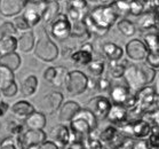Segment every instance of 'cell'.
<instances>
[{
	"instance_id": "1",
	"label": "cell",
	"mask_w": 159,
	"mask_h": 149,
	"mask_svg": "<svg viewBox=\"0 0 159 149\" xmlns=\"http://www.w3.org/2000/svg\"><path fill=\"white\" fill-rule=\"evenodd\" d=\"M118 17L116 9L112 6V1H110L108 5H98L88 12L84 22L92 36L103 37L117 22Z\"/></svg>"
},
{
	"instance_id": "2",
	"label": "cell",
	"mask_w": 159,
	"mask_h": 149,
	"mask_svg": "<svg viewBox=\"0 0 159 149\" xmlns=\"http://www.w3.org/2000/svg\"><path fill=\"white\" fill-rule=\"evenodd\" d=\"M156 75L157 70L150 68L145 62L132 63L127 67L123 79L130 91L136 94L143 87L151 85L155 81Z\"/></svg>"
},
{
	"instance_id": "3",
	"label": "cell",
	"mask_w": 159,
	"mask_h": 149,
	"mask_svg": "<svg viewBox=\"0 0 159 149\" xmlns=\"http://www.w3.org/2000/svg\"><path fill=\"white\" fill-rule=\"evenodd\" d=\"M98 118L87 108H81L70 123V131L72 133V140L83 141L84 139L93 134L98 127ZM71 140V141H72Z\"/></svg>"
},
{
	"instance_id": "4",
	"label": "cell",
	"mask_w": 159,
	"mask_h": 149,
	"mask_svg": "<svg viewBox=\"0 0 159 149\" xmlns=\"http://www.w3.org/2000/svg\"><path fill=\"white\" fill-rule=\"evenodd\" d=\"M34 55L43 62H53L58 58L60 49L57 45L52 40L46 29L43 28L39 39L37 40L34 47Z\"/></svg>"
},
{
	"instance_id": "5",
	"label": "cell",
	"mask_w": 159,
	"mask_h": 149,
	"mask_svg": "<svg viewBox=\"0 0 159 149\" xmlns=\"http://www.w3.org/2000/svg\"><path fill=\"white\" fill-rule=\"evenodd\" d=\"M109 99L112 105H121L128 111L135 108L136 105V95L130 91L126 84H116L112 85L109 92Z\"/></svg>"
},
{
	"instance_id": "6",
	"label": "cell",
	"mask_w": 159,
	"mask_h": 149,
	"mask_svg": "<svg viewBox=\"0 0 159 149\" xmlns=\"http://www.w3.org/2000/svg\"><path fill=\"white\" fill-rule=\"evenodd\" d=\"M88 80L89 77L86 73H84L80 70H72L68 73L64 87L69 95L77 96L88 90Z\"/></svg>"
},
{
	"instance_id": "7",
	"label": "cell",
	"mask_w": 159,
	"mask_h": 149,
	"mask_svg": "<svg viewBox=\"0 0 159 149\" xmlns=\"http://www.w3.org/2000/svg\"><path fill=\"white\" fill-rule=\"evenodd\" d=\"M71 31H72V23L70 22L68 15L63 13L58 15L48 28V32L52 38H54L57 41H65L71 38Z\"/></svg>"
},
{
	"instance_id": "8",
	"label": "cell",
	"mask_w": 159,
	"mask_h": 149,
	"mask_svg": "<svg viewBox=\"0 0 159 149\" xmlns=\"http://www.w3.org/2000/svg\"><path fill=\"white\" fill-rule=\"evenodd\" d=\"M47 8V1L39 0V1H28L22 16L25 18L31 28L37 26L40 22H43V13Z\"/></svg>"
},
{
	"instance_id": "9",
	"label": "cell",
	"mask_w": 159,
	"mask_h": 149,
	"mask_svg": "<svg viewBox=\"0 0 159 149\" xmlns=\"http://www.w3.org/2000/svg\"><path fill=\"white\" fill-rule=\"evenodd\" d=\"M111 107L112 103L110 101V99L104 96V95H96V96H93L90 100L87 101L85 108L90 110L96 116L98 119H105Z\"/></svg>"
},
{
	"instance_id": "10",
	"label": "cell",
	"mask_w": 159,
	"mask_h": 149,
	"mask_svg": "<svg viewBox=\"0 0 159 149\" xmlns=\"http://www.w3.org/2000/svg\"><path fill=\"white\" fill-rule=\"evenodd\" d=\"M98 139L102 142L104 149H116L123 145L125 137L121 135L118 127L109 125L100 133Z\"/></svg>"
},
{
	"instance_id": "11",
	"label": "cell",
	"mask_w": 159,
	"mask_h": 149,
	"mask_svg": "<svg viewBox=\"0 0 159 149\" xmlns=\"http://www.w3.org/2000/svg\"><path fill=\"white\" fill-rule=\"evenodd\" d=\"M64 96L61 92H51L40 100V111L45 115H53L60 110L64 103Z\"/></svg>"
},
{
	"instance_id": "12",
	"label": "cell",
	"mask_w": 159,
	"mask_h": 149,
	"mask_svg": "<svg viewBox=\"0 0 159 149\" xmlns=\"http://www.w3.org/2000/svg\"><path fill=\"white\" fill-rule=\"evenodd\" d=\"M125 53L127 58L135 62H142L145 61V58L148 56L149 49L141 39H132L125 46Z\"/></svg>"
},
{
	"instance_id": "13",
	"label": "cell",
	"mask_w": 159,
	"mask_h": 149,
	"mask_svg": "<svg viewBox=\"0 0 159 149\" xmlns=\"http://www.w3.org/2000/svg\"><path fill=\"white\" fill-rule=\"evenodd\" d=\"M51 141H53L58 148H66L72 140V133L70 131V127L65 124H57L49 132Z\"/></svg>"
},
{
	"instance_id": "14",
	"label": "cell",
	"mask_w": 159,
	"mask_h": 149,
	"mask_svg": "<svg viewBox=\"0 0 159 149\" xmlns=\"http://www.w3.org/2000/svg\"><path fill=\"white\" fill-rule=\"evenodd\" d=\"M18 138L24 149L32 146L41 145L45 141H47V134L43 132V130H25Z\"/></svg>"
},
{
	"instance_id": "15",
	"label": "cell",
	"mask_w": 159,
	"mask_h": 149,
	"mask_svg": "<svg viewBox=\"0 0 159 149\" xmlns=\"http://www.w3.org/2000/svg\"><path fill=\"white\" fill-rule=\"evenodd\" d=\"M26 0H0V14L5 17H11L24 11Z\"/></svg>"
},
{
	"instance_id": "16",
	"label": "cell",
	"mask_w": 159,
	"mask_h": 149,
	"mask_svg": "<svg viewBox=\"0 0 159 149\" xmlns=\"http://www.w3.org/2000/svg\"><path fill=\"white\" fill-rule=\"evenodd\" d=\"M81 109V107L78 102L76 101H66L64 102L62 107L58 110V120L61 122V124H66L71 123L73 118L76 117L78 111Z\"/></svg>"
},
{
	"instance_id": "17",
	"label": "cell",
	"mask_w": 159,
	"mask_h": 149,
	"mask_svg": "<svg viewBox=\"0 0 159 149\" xmlns=\"http://www.w3.org/2000/svg\"><path fill=\"white\" fill-rule=\"evenodd\" d=\"M105 119L113 126H120L123 124L127 123L128 120V110L121 105H112L111 109L109 111L108 116Z\"/></svg>"
},
{
	"instance_id": "18",
	"label": "cell",
	"mask_w": 159,
	"mask_h": 149,
	"mask_svg": "<svg viewBox=\"0 0 159 149\" xmlns=\"http://www.w3.org/2000/svg\"><path fill=\"white\" fill-rule=\"evenodd\" d=\"M36 111L32 103L25 100H20V101L15 102L14 105L11 107V115L16 118V119H24L25 120L28 117Z\"/></svg>"
},
{
	"instance_id": "19",
	"label": "cell",
	"mask_w": 159,
	"mask_h": 149,
	"mask_svg": "<svg viewBox=\"0 0 159 149\" xmlns=\"http://www.w3.org/2000/svg\"><path fill=\"white\" fill-rule=\"evenodd\" d=\"M36 36L32 30L23 32L17 38V49L22 53H30L31 51H34L36 47Z\"/></svg>"
},
{
	"instance_id": "20",
	"label": "cell",
	"mask_w": 159,
	"mask_h": 149,
	"mask_svg": "<svg viewBox=\"0 0 159 149\" xmlns=\"http://www.w3.org/2000/svg\"><path fill=\"white\" fill-rule=\"evenodd\" d=\"M101 52L103 56L105 58H108L109 62L110 61H119L124 56L123 47H120L119 45H117L116 43H111V41H107L102 45Z\"/></svg>"
},
{
	"instance_id": "21",
	"label": "cell",
	"mask_w": 159,
	"mask_h": 149,
	"mask_svg": "<svg viewBox=\"0 0 159 149\" xmlns=\"http://www.w3.org/2000/svg\"><path fill=\"white\" fill-rule=\"evenodd\" d=\"M46 123V115L41 111H34L24 120V126L26 127V130H43Z\"/></svg>"
},
{
	"instance_id": "22",
	"label": "cell",
	"mask_w": 159,
	"mask_h": 149,
	"mask_svg": "<svg viewBox=\"0 0 159 149\" xmlns=\"http://www.w3.org/2000/svg\"><path fill=\"white\" fill-rule=\"evenodd\" d=\"M127 60H119V61H110L108 64V75L112 79H120L125 75L127 67H128Z\"/></svg>"
},
{
	"instance_id": "23",
	"label": "cell",
	"mask_w": 159,
	"mask_h": 149,
	"mask_svg": "<svg viewBox=\"0 0 159 149\" xmlns=\"http://www.w3.org/2000/svg\"><path fill=\"white\" fill-rule=\"evenodd\" d=\"M70 61L72 64L77 67H87L90 62L94 60V56L92 53H88L86 51H83V49H77L71 54L70 56Z\"/></svg>"
},
{
	"instance_id": "24",
	"label": "cell",
	"mask_w": 159,
	"mask_h": 149,
	"mask_svg": "<svg viewBox=\"0 0 159 149\" xmlns=\"http://www.w3.org/2000/svg\"><path fill=\"white\" fill-rule=\"evenodd\" d=\"M38 78L34 75H29L25 77L21 84V93L24 96H32L38 90Z\"/></svg>"
},
{
	"instance_id": "25",
	"label": "cell",
	"mask_w": 159,
	"mask_h": 149,
	"mask_svg": "<svg viewBox=\"0 0 159 149\" xmlns=\"http://www.w3.org/2000/svg\"><path fill=\"white\" fill-rule=\"evenodd\" d=\"M60 8H61V6H60L58 1H54V0L47 1V8H46V11L43 13V22L49 26L55 18L61 14L60 13Z\"/></svg>"
},
{
	"instance_id": "26",
	"label": "cell",
	"mask_w": 159,
	"mask_h": 149,
	"mask_svg": "<svg viewBox=\"0 0 159 149\" xmlns=\"http://www.w3.org/2000/svg\"><path fill=\"white\" fill-rule=\"evenodd\" d=\"M17 49V38L0 37V56L14 53Z\"/></svg>"
},
{
	"instance_id": "27",
	"label": "cell",
	"mask_w": 159,
	"mask_h": 149,
	"mask_svg": "<svg viewBox=\"0 0 159 149\" xmlns=\"http://www.w3.org/2000/svg\"><path fill=\"white\" fill-rule=\"evenodd\" d=\"M22 63V58L20 54H17L16 52L11 53V54L0 56V64L4 67H7L8 69H11V71H15L20 68Z\"/></svg>"
},
{
	"instance_id": "28",
	"label": "cell",
	"mask_w": 159,
	"mask_h": 149,
	"mask_svg": "<svg viewBox=\"0 0 159 149\" xmlns=\"http://www.w3.org/2000/svg\"><path fill=\"white\" fill-rule=\"evenodd\" d=\"M15 83L14 71L0 64V93Z\"/></svg>"
},
{
	"instance_id": "29",
	"label": "cell",
	"mask_w": 159,
	"mask_h": 149,
	"mask_svg": "<svg viewBox=\"0 0 159 149\" xmlns=\"http://www.w3.org/2000/svg\"><path fill=\"white\" fill-rule=\"evenodd\" d=\"M117 30L125 37H132L136 33L135 24L127 18H120L117 22Z\"/></svg>"
},
{
	"instance_id": "30",
	"label": "cell",
	"mask_w": 159,
	"mask_h": 149,
	"mask_svg": "<svg viewBox=\"0 0 159 149\" xmlns=\"http://www.w3.org/2000/svg\"><path fill=\"white\" fill-rule=\"evenodd\" d=\"M5 128L9 137H15V138L21 137L24 132V125L15 119H8L5 123Z\"/></svg>"
},
{
	"instance_id": "31",
	"label": "cell",
	"mask_w": 159,
	"mask_h": 149,
	"mask_svg": "<svg viewBox=\"0 0 159 149\" xmlns=\"http://www.w3.org/2000/svg\"><path fill=\"white\" fill-rule=\"evenodd\" d=\"M143 43L148 47L149 51H158L159 49V32L151 31L143 35Z\"/></svg>"
},
{
	"instance_id": "32",
	"label": "cell",
	"mask_w": 159,
	"mask_h": 149,
	"mask_svg": "<svg viewBox=\"0 0 159 149\" xmlns=\"http://www.w3.org/2000/svg\"><path fill=\"white\" fill-rule=\"evenodd\" d=\"M87 70H88L90 76L98 79V78L102 77V75H103V72H104L105 70L104 61L103 60H93L87 66Z\"/></svg>"
},
{
	"instance_id": "33",
	"label": "cell",
	"mask_w": 159,
	"mask_h": 149,
	"mask_svg": "<svg viewBox=\"0 0 159 149\" xmlns=\"http://www.w3.org/2000/svg\"><path fill=\"white\" fill-rule=\"evenodd\" d=\"M56 68V75H55V78L53 80L52 85L55 86V87H62L65 85V80H66V77H68V69L65 67L58 66L55 67Z\"/></svg>"
},
{
	"instance_id": "34",
	"label": "cell",
	"mask_w": 159,
	"mask_h": 149,
	"mask_svg": "<svg viewBox=\"0 0 159 149\" xmlns=\"http://www.w3.org/2000/svg\"><path fill=\"white\" fill-rule=\"evenodd\" d=\"M0 149H24L20 138L15 137H7L1 140L0 142Z\"/></svg>"
},
{
	"instance_id": "35",
	"label": "cell",
	"mask_w": 159,
	"mask_h": 149,
	"mask_svg": "<svg viewBox=\"0 0 159 149\" xmlns=\"http://www.w3.org/2000/svg\"><path fill=\"white\" fill-rule=\"evenodd\" d=\"M87 14H88V12L79 11V9H76V8L66 6V15H68V17H69L70 22L71 23H76V22H80V21H84Z\"/></svg>"
},
{
	"instance_id": "36",
	"label": "cell",
	"mask_w": 159,
	"mask_h": 149,
	"mask_svg": "<svg viewBox=\"0 0 159 149\" xmlns=\"http://www.w3.org/2000/svg\"><path fill=\"white\" fill-rule=\"evenodd\" d=\"M112 6L115 7L118 16L120 15H129V11H130V1H112Z\"/></svg>"
},
{
	"instance_id": "37",
	"label": "cell",
	"mask_w": 159,
	"mask_h": 149,
	"mask_svg": "<svg viewBox=\"0 0 159 149\" xmlns=\"http://www.w3.org/2000/svg\"><path fill=\"white\" fill-rule=\"evenodd\" d=\"M17 33V29L15 28L13 22H4L0 26V37H15Z\"/></svg>"
},
{
	"instance_id": "38",
	"label": "cell",
	"mask_w": 159,
	"mask_h": 149,
	"mask_svg": "<svg viewBox=\"0 0 159 149\" xmlns=\"http://www.w3.org/2000/svg\"><path fill=\"white\" fill-rule=\"evenodd\" d=\"M143 13H145V1H140V0H133V1H130L129 15L141 16Z\"/></svg>"
},
{
	"instance_id": "39",
	"label": "cell",
	"mask_w": 159,
	"mask_h": 149,
	"mask_svg": "<svg viewBox=\"0 0 159 149\" xmlns=\"http://www.w3.org/2000/svg\"><path fill=\"white\" fill-rule=\"evenodd\" d=\"M84 149H104L102 142L100 141L98 138H94L93 134L87 137L86 139L83 140Z\"/></svg>"
},
{
	"instance_id": "40",
	"label": "cell",
	"mask_w": 159,
	"mask_h": 149,
	"mask_svg": "<svg viewBox=\"0 0 159 149\" xmlns=\"http://www.w3.org/2000/svg\"><path fill=\"white\" fill-rule=\"evenodd\" d=\"M143 119H145L150 125H151L152 130L159 131V110L155 109L148 113L147 115H144Z\"/></svg>"
},
{
	"instance_id": "41",
	"label": "cell",
	"mask_w": 159,
	"mask_h": 149,
	"mask_svg": "<svg viewBox=\"0 0 159 149\" xmlns=\"http://www.w3.org/2000/svg\"><path fill=\"white\" fill-rule=\"evenodd\" d=\"M145 63L152 69H159V49L158 51H149L148 56L145 58Z\"/></svg>"
},
{
	"instance_id": "42",
	"label": "cell",
	"mask_w": 159,
	"mask_h": 149,
	"mask_svg": "<svg viewBox=\"0 0 159 149\" xmlns=\"http://www.w3.org/2000/svg\"><path fill=\"white\" fill-rule=\"evenodd\" d=\"M112 87V81L108 77H100L96 79V90L98 92H110Z\"/></svg>"
},
{
	"instance_id": "43",
	"label": "cell",
	"mask_w": 159,
	"mask_h": 149,
	"mask_svg": "<svg viewBox=\"0 0 159 149\" xmlns=\"http://www.w3.org/2000/svg\"><path fill=\"white\" fill-rule=\"evenodd\" d=\"M13 23H14L15 28L17 29V31L20 30V31H30L31 30V26H29V23L26 22V20L22 15H20V16H16V17L14 18V21H13Z\"/></svg>"
},
{
	"instance_id": "44",
	"label": "cell",
	"mask_w": 159,
	"mask_h": 149,
	"mask_svg": "<svg viewBox=\"0 0 159 149\" xmlns=\"http://www.w3.org/2000/svg\"><path fill=\"white\" fill-rule=\"evenodd\" d=\"M66 6L72 8H76V9H79V11H87V7H88V1H85V0H70V1H66Z\"/></svg>"
},
{
	"instance_id": "45",
	"label": "cell",
	"mask_w": 159,
	"mask_h": 149,
	"mask_svg": "<svg viewBox=\"0 0 159 149\" xmlns=\"http://www.w3.org/2000/svg\"><path fill=\"white\" fill-rule=\"evenodd\" d=\"M148 142L151 149H159V131L152 130V133L148 138Z\"/></svg>"
},
{
	"instance_id": "46",
	"label": "cell",
	"mask_w": 159,
	"mask_h": 149,
	"mask_svg": "<svg viewBox=\"0 0 159 149\" xmlns=\"http://www.w3.org/2000/svg\"><path fill=\"white\" fill-rule=\"evenodd\" d=\"M18 92V86L17 84H16V81H15L13 85H11L9 87H7L6 90H4V91L1 92V94L4 95L5 98H14L15 95L17 94Z\"/></svg>"
},
{
	"instance_id": "47",
	"label": "cell",
	"mask_w": 159,
	"mask_h": 149,
	"mask_svg": "<svg viewBox=\"0 0 159 149\" xmlns=\"http://www.w3.org/2000/svg\"><path fill=\"white\" fill-rule=\"evenodd\" d=\"M55 75H56V68L55 67H48L43 71V79L52 84L55 78Z\"/></svg>"
},
{
	"instance_id": "48",
	"label": "cell",
	"mask_w": 159,
	"mask_h": 149,
	"mask_svg": "<svg viewBox=\"0 0 159 149\" xmlns=\"http://www.w3.org/2000/svg\"><path fill=\"white\" fill-rule=\"evenodd\" d=\"M26 149H60V148L53 141H45L41 145L32 146V147H29V148Z\"/></svg>"
},
{
	"instance_id": "49",
	"label": "cell",
	"mask_w": 159,
	"mask_h": 149,
	"mask_svg": "<svg viewBox=\"0 0 159 149\" xmlns=\"http://www.w3.org/2000/svg\"><path fill=\"white\" fill-rule=\"evenodd\" d=\"M132 149H151V148H150V146H149L148 140L142 139V140H135Z\"/></svg>"
},
{
	"instance_id": "50",
	"label": "cell",
	"mask_w": 159,
	"mask_h": 149,
	"mask_svg": "<svg viewBox=\"0 0 159 149\" xmlns=\"http://www.w3.org/2000/svg\"><path fill=\"white\" fill-rule=\"evenodd\" d=\"M79 48H80V49H83V51H86V52H88V53L94 54V46H93V44H92L90 41L83 43V45H81Z\"/></svg>"
},
{
	"instance_id": "51",
	"label": "cell",
	"mask_w": 159,
	"mask_h": 149,
	"mask_svg": "<svg viewBox=\"0 0 159 149\" xmlns=\"http://www.w3.org/2000/svg\"><path fill=\"white\" fill-rule=\"evenodd\" d=\"M65 149H84L83 141H77V140H72L70 142V145Z\"/></svg>"
},
{
	"instance_id": "52",
	"label": "cell",
	"mask_w": 159,
	"mask_h": 149,
	"mask_svg": "<svg viewBox=\"0 0 159 149\" xmlns=\"http://www.w3.org/2000/svg\"><path fill=\"white\" fill-rule=\"evenodd\" d=\"M9 109L11 108H9V105H8L7 102H4V101L0 102V117H4Z\"/></svg>"
},
{
	"instance_id": "53",
	"label": "cell",
	"mask_w": 159,
	"mask_h": 149,
	"mask_svg": "<svg viewBox=\"0 0 159 149\" xmlns=\"http://www.w3.org/2000/svg\"><path fill=\"white\" fill-rule=\"evenodd\" d=\"M153 87H155L156 93L158 95L159 94V71H157V75H156L155 81H153Z\"/></svg>"
},
{
	"instance_id": "54",
	"label": "cell",
	"mask_w": 159,
	"mask_h": 149,
	"mask_svg": "<svg viewBox=\"0 0 159 149\" xmlns=\"http://www.w3.org/2000/svg\"><path fill=\"white\" fill-rule=\"evenodd\" d=\"M156 109L159 110V94L157 95V99H156Z\"/></svg>"
},
{
	"instance_id": "55",
	"label": "cell",
	"mask_w": 159,
	"mask_h": 149,
	"mask_svg": "<svg viewBox=\"0 0 159 149\" xmlns=\"http://www.w3.org/2000/svg\"><path fill=\"white\" fill-rule=\"evenodd\" d=\"M0 128H1V123H0Z\"/></svg>"
},
{
	"instance_id": "56",
	"label": "cell",
	"mask_w": 159,
	"mask_h": 149,
	"mask_svg": "<svg viewBox=\"0 0 159 149\" xmlns=\"http://www.w3.org/2000/svg\"><path fill=\"white\" fill-rule=\"evenodd\" d=\"M0 102H1V100H0Z\"/></svg>"
}]
</instances>
